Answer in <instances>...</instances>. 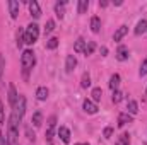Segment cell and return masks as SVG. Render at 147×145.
I'll return each instance as SVG.
<instances>
[{
  "instance_id": "34",
  "label": "cell",
  "mask_w": 147,
  "mask_h": 145,
  "mask_svg": "<svg viewBox=\"0 0 147 145\" xmlns=\"http://www.w3.org/2000/svg\"><path fill=\"white\" fill-rule=\"evenodd\" d=\"M2 123H3V106L0 103V126H2Z\"/></svg>"
},
{
  "instance_id": "3",
  "label": "cell",
  "mask_w": 147,
  "mask_h": 145,
  "mask_svg": "<svg viewBox=\"0 0 147 145\" xmlns=\"http://www.w3.org/2000/svg\"><path fill=\"white\" fill-rule=\"evenodd\" d=\"M39 38V26L36 22H31L26 29H24V43L26 44H34Z\"/></svg>"
},
{
  "instance_id": "12",
  "label": "cell",
  "mask_w": 147,
  "mask_h": 145,
  "mask_svg": "<svg viewBox=\"0 0 147 145\" xmlns=\"http://www.w3.org/2000/svg\"><path fill=\"white\" fill-rule=\"evenodd\" d=\"M75 65H77V58H75L74 55H69V56H67V60H65V70L70 73L74 68H75Z\"/></svg>"
},
{
  "instance_id": "8",
  "label": "cell",
  "mask_w": 147,
  "mask_h": 145,
  "mask_svg": "<svg viewBox=\"0 0 147 145\" xmlns=\"http://www.w3.org/2000/svg\"><path fill=\"white\" fill-rule=\"evenodd\" d=\"M29 12H31V15L34 19H39L41 17V9H39V3H38L36 0L29 2Z\"/></svg>"
},
{
  "instance_id": "13",
  "label": "cell",
  "mask_w": 147,
  "mask_h": 145,
  "mask_svg": "<svg viewBox=\"0 0 147 145\" xmlns=\"http://www.w3.org/2000/svg\"><path fill=\"white\" fill-rule=\"evenodd\" d=\"M55 116H51L50 118V121H48V128H46V140L50 142L51 138H53V130H55Z\"/></svg>"
},
{
  "instance_id": "20",
  "label": "cell",
  "mask_w": 147,
  "mask_h": 145,
  "mask_svg": "<svg viewBox=\"0 0 147 145\" xmlns=\"http://www.w3.org/2000/svg\"><path fill=\"white\" fill-rule=\"evenodd\" d=\"M144 33H147V21L146 19L139 21V22H137V28H135V34H137V36H140V34H144Z\"/></svg>"
},
{
  "instance_id": "24",
  "label": "cell",
  "mask_w": 147,
  "mask_h": 145,
  "mask_svg": "<svg viewBox=\"0 0 147 145\" xmlns=\"http://www.w3.org/2000/svg\"><path fill=\"white\" fill-rule=\"evenodd\" d=\"M31 123L34 125V126H41V123H43V114L39 113V111H36L34 114H33V119H31Z\"/></svg>"
},
{
  "instance_id": "39",
  "label": "cell",
  "mask_w": 147,
  "mask_h": 145,
  "mask_svg": "<svg viewBox=\"0 0 147 145\" xmlns=\"http://www.w3.org/2000/svg\"><path fill=\"white\" fill-rule=\"evenodd\" d=\"M84 145H89V144H84Z\"/></svg>"
},
{
  "instance_id": "30",
  "label": "cell",
  "mask_w": 147,
  "mask_h": 145,
  "mask_svg": "<svg viewBox=\"0 0 147 145\" xmlns=\"http://www.w3.org/2000/svg\"><path fill=\"white\" fill-rule=\"evenodd\" d=\"M22 44H24V31L19 29V33H17V46L22 48Z\"/></svg>"
},
{
  "instance_id": "26",
  "label": "cell",
  "mask_w": 147,
  "mask_h": 145,
  "mask_svg": "<svg viewBox=\"0 0 147 145\" xmlns=\"http://www.w3.org/2000/svg\"><path fill=\"white\" fill-rule=\"evenodd\" d=\"M58 46V38H50L48 41H46V48L48 50H55Z\"/></svg>"
},
{
  "instance_id": "5",
  "label": "cell",
  "mask_w": 147,
  "mask_h": 145,
  "mask_svg": "<svg viewBox=\"0 0 147 145\" xmlns=\"http://www.w3.org/2000/svg\"><path fill=\"white\" fill-rule=\"evenodd\" d=\"M82 109H84L87 114H94V113H98V104L92 103L91 99H86V101L82 103Z\"/></svg>"
},
{
  "instance_id": "17",
  "label": "cell",
  "mask_w": 147,
  "mask_h": 145,
  "mask_svg": "<svg viewBox=\"0 0 147 145\" xmlns=\"http://www.w3.org/2000/svg\"><path fill=\"white\" fill-rule=\"evenodd\" d=\"M127 123H132V114L128 113H121L118 116V126H125Z\"/></svg>"
},
{
  "instance_id": "28",
  "label": "cell",
  "mask_w": 147,
  "mask_h": 145,
  "mask_svg": "<svg viewBox=\"0 0 147 145\" xmlns=\"http://www.w3.org/2000/svg\"><path fill=\"white\" fill-rule=\"evenodd\" d=\"M55 29V21H46V26H45V34H50L51 31Z\"/></svg>"
},
{
  "instance_id": "37",
  "label": "cell",
  "mask_w": 147,
  "mask_h": 145,
  "mask_svg": "<svg viewBox=\"0 0 147 145\" xmlns=\"http://www.w3.org/2000/svg\"><path fill=\"white\" fill-rule=\"evenodd\" d=\"M99 7H108V2H105V0H103V2H99Z\"/></svg>"
},
{
  "instance_id": "15",
  "label": "cell",
  "mask_w": 147,
  "mask_h": 145,
  "mask_svg": "<svg viewBox=\"0 0 147 145\" xmlns=\"http://www.w3.org/2000/svg\"><path fill=\"white\" fill-rule=\"evenodd\" d=\"M91 31H92V33H99V31H101V19H99L98 15H94V17L91 19Z\"/></svg>"
},
{
  "instance_id": "40",
  "label": "cell",
  "mask_w": 147,
  "mask_h": 145,
  "mask_svg": "<svg viewBox=\"0 0 147 145\" xmlns=\"http://www.w3.org/2000/svg\"><path fill=\"white\" fill-rule=\"evenodd\" d=\"M77 145H82V144H77Z\"/></svg>"
},
{
  "instance_id": "14",
  "label": "cell",
  "mask_w": 147,
  "mask_h": 145,
  "mask_svg": "<svg viewBox=\"0 0 147 145\" xmlns=\"http://www.w3.org/2000/svg\"><path fill=\"white\" fill-rule=\"evenodd\" d=\"M128 33V28L127 26H120L116 31H115V34H113V41H121V38L125 36Z\"/></svg>"
},
{
  "instance_id": "19",
  "label": "cell",
  "mask_w": 147,
  "mask_h": 145,
  "mask_svg": "<svg viewBox=\"0 0 147 145\" xmlns=\"http://www.w3.org/2000/svg\"><path fill=\"white\" fill-rule=\"evenodd\" d=\"M48 89L46 87H38L36 89V99L38 101H46L48 99Z\"/></svg>"
},
{
  "instance_id": "25",
  "label": "cell",
  "mask_w": 147,
  "mask_h": 145,
  "mask_svg": "<svg viewBox=\"0 0 147 145\" xmlns=\"http://www.w3.org/2000/svg\"><path fill=\"white\" fill-rule=\"evenodd\" d=\"M94 50H96V43H94V41H87V43H86L84 55H86V56H87V55H92V53H94Z\"/></svg>"
},
{
  "instance_id": "6",
  "label": "cell",
  "mask_w": 147,
  "mask_h": 145,
  "mask_svg": "<svg viewBox=\"0 0 147 145\" xmlns=\"http://www.w3.org/2000/svg\"><path fill=\"white\" fill-rule=\"evenodd\" d=\"M17 99H19V96H17V92H16V87H14V84H10V85H9V104L14 108V106L17 104Z\"/></svg>"
},
{
  "instance_id": "35",
  "label": "cell",
  "mask_w": 147,
  "mask_h": 145,
  "mask_svg": "<svg viewBox=\"0 0 147 145\" xmlns=\"http://www.w3.org/2000/svg\"><path fill=\"white\" fill-rule=\"evenodd\" d=\"M5 144H7V138H5V137L2 135V132H0V145H5Z\"/></svg>"
},
{
  "instance_id": "18",
  "label": "cell",
  "mask_w": 147,
  "mask_h": 145,
  "mask_svg": "<svg viewBox=\"0 0 147 145\" xmlns=\"http://www.w3.org/2000/svg\"><path fill=\"white\" fill-rule=\"evenodd\" d=\"M110 87H111L113 92L118 91V87H120V75H118V73H113L110 77Z\"/></svg>"
},
{
  "instance_id": "10",
  "label": "cell",
  "mask_w": 147,
  "mask_h": 145,
  "mask_svg": "<svg viewBox=\"0 0 147 145\" xmlns=\"http://www.w3.org/2000/svg\"><path fill=\"white\" fill-rule=\"evenodd\" d=\"M127 58H128V48H127V46H123V44H120V46H118V50H116V60L125 62Z\"/></svg>"
},
{
  "instance_id": "27",
  "label": "cell",
  "mask_w": 147,
  "mask_h": 145,
  "mask_svg": "<svg viewBox=\"0 0 147 145\" xmlns=\"http://www.w3.org/2000/svg\"><path fill=\"white\" fill-rule=\"evenodd\" d=\"M80 85L84 87V89H87L89 85H91V77H89V73L86 72L84 75H82V80H80Z\"/></svg>"
},
{
  "instance_id": "21",
  "label": "cell",
  "mask_w": 147,
  "mask_h": 145,
  "mask_svg": "<svg viewBox=\"0 0 147 145\" xmlns=\"http://www.w3.org/2000/svg\"><path fill=\"white\" fill-rule=\"evenodd\" d=\"M91 96H92V103H98V101H101V96H103V91H101V87H94L92 89V92H91Z\"/></svg>"
},
{
  "instance_id": "1",
  "label": "cell",
  "mask_w": 147,
  "mask_h": 145,
  "mask_svg": "<svg viewBox=\"0 0 147 145\" xmlns=\"http://www.w3.org/2000/svg\"><path fill=\"white\" fill-rule=\"evenodd\" d=\"M21 118L12 111L10 118H9V126H7V145H19V130H17V125H19Z\"/></svg>"
},
{
  "instance_id": "9",
  "label": "cell",
  "mask_w": 147,
  "mask_h": 145,
  "mask_svg": "<svg viewBox=\"0 0 147 145\" xmlns=\"http://www.w3.org/2000/svg\"><path fill=\"white\" fill-rule=\"evenodd\" d=\"M65 3H67V0H62V2L55 3V14H57L58 19H63V15H65Z\"/></svg>"
},
{
  "instance_id": "38",
  "label": "cell",
  "mask_w": 147,
  "mask_h": 145,
  "mask_svg": "<svg viewBox=\"0 0 147 145\" xmlns=\"http://www.w3.org/2000/svg\"><path fill=\"white\" fill-rule=\"evenodd\" d=\"M116 145H128V144H123V142H118V140H116Z\"/></svg>"
},
{
  "instance_id": "31",
  "label": "cell",
  "mask_w": 147,
  "mask_h": 145,
  "mask_svg": "<svg viewBox=\"0 0 147 145\" xmlns=\"http://www.w3.org/2000/svg\"><path fill=\"white\" fill-rule=\"evenodd\" d=\"M139 75L140 77H144V75H147V58L142 62V65H140V70H139Z\"/></svg>"
},
{
  "instance_id": "22",
  "label": "cell",
  "mask_w": 147,
  "mask_h": 145,
  "mask_svg": "<svg viewBox=\"0 0 147 145\" xmlns=\"http://www.w3.org/2000/svg\"><path fill=\"white\" fill-rule=\"evenodd\" d=\"M87 9H89V2H87V0H79V3H77V12H79V14H86Z\"/></svg>"
},
{
  "instance_id": "36",
  "label": "cell",
  "mask_w": 147,
  "mask_h": 145,
  "mask_svg": "<svg viewBox=\"0 0 147 145\" xmlns=\"http://www.w3.org/2000/svg\"><path fill=\"white\" fill-rule=\"evenodd\" d=\"M106 53H108V48H105V46H103V48H101V55H103V56H106Z\"/></svg>"
},
{
  "instance_id": "32",
  "label": "cell",
  "mask_w": 147,
  "mask_h": 145,
  "mask_svg": "<svg viewBox=\"0 0 147 145\" xmlns=\"http://www.w3.org/2000/svg\"><path fill=\"white\" fill-rule=\"evenodd\" d=\"M103 135H105V138H111V135H113V128H111V126H108V128H105Z\"/></svg>"
},
{
  "instance_id": "29",
  "label": "cell",
  "mask_w": 147,
  "mask_h": 145,
  "mask_svg": "<svg viewBox=\"0 0 147 145\" xmlns=\"http://www.w3.org/2000/svg\"><path fill=\"white\" fill-rule=\"evenodd\" d=\"M111 99H113V103H115V104H118V103H120V101L123 99V94H121L120 91H115V92H113V97H111Z\"/></svg>"
},
{
  "instance_id": "41",
  "label": "cell",
  "mask_w": 147,
  "mask_h": 145,
  "mask_svg": "<svg viewBox=\"0 0 147 145\" xmlns=\"http://www.w3.org/2000/svg\"><path fill=\"white\" fill-rule=\"evenodd\" d=\"M146 96H147V91H146Z\"/></svg>"
},
{
  "instance_id": "4",
  "label": "cell",
  "mask_w": 147,
  "mask_h": 145,
  "mask_svg": "<svg viewBox=\"0 0 147 145\" xmlns=\"http://www.w3.org/2000/svg\"><path fill=\"white\" fill-rule=\"evenodd\" d=\"M14 113L22 119V116H24V113H26V97H24V96H19L17 104L14 106Z\"/></svg>"
},
{
  "instance_id": "16",
  "label": "cell",
  "mask_w": 147,
  "mask_h": 145,
  "mask_svg": "<svg viewBox=\"0 0 147 145\" xmlns=\"http://www.w3.org/2000/svg\"><path fill=\"white\" fill-rule=\"evenodd\" d=\"M86 39H82V38H79L77 41H75V44H74V51L75 53H84V50H86Z\"/></svg>"
},
{
  "instance_id": "33",
  "label": "cell",
  "mask_w": 147,
  "mask_h": 145,
  "mask_svg": "<svg viewBox=\"0 0 147 145\" xmlns=\"http://www.w3.org/2000/svg\"><path fill=\"white\" fill-rule=\"evenodd\" d=\"M3 65H5V62H3V56L0 55V79H2V72H3Z\"/></svg>"
},
{
  "instance_id": "7",
  "label": "cell",
  "mask_w": 147,
  "mask_h": 145,
  "mask_svg": "<svg viewBox=\"0 0 147 145\" xmlns=\"http://www.w3.org/2000/svg\"><path fill=\"white\" fill-rule=\"evenodd\" d=\"M57 133H58V137H60V140H62L63 144H69V142H70V132H69V128L60 126V128L57 130Z\"/></svg>"
},
{
  "instance_id": "11",
  "label": "cell",
  "mask_w": 147,
  "mask_h": 145,
  "mask_svg": "<svg viewBox=\"0 0 147 145\" xmlns=\"http://www.w3.org/2000/svg\"><path fill=\"white\" fill-rule=\"evenodd\" d=\"M9 10H10V17L16 19L19 15V2L16 0H9Z\"/></svg>"
},
{
  "instance_id": "23",
  "label": "cell",
  "mask_w": 147,
  "mask_h": 145,
  "mask_svg": "<svg viewBox=\"0 0 147 145\" xmlns=\"http://www.w3.org/2000/svg\"><path fill=\"white\" fill-rule=\"evenodd\" d=\"M137 111H139V104H137V101H128L127 113H128V114H137Z\"/></svg>"
},
{
  "instance_id": "2",
  "label": "cell",
  "mask_w": 147,
  "mask_h": 145,
  "mask_svg": "<svg viewBox=\"0 0 147 145\" xmlns=\"http://www.w3.org/2000/svg\"><path fill=\"white\" fill-rule=\"evenodd\" d=\"M36 63V56L31 50H24L22 55H21V65H22V73H24V79H28V75L31 72V68L34 67Z\"/></svg>"
}]
</instances>
